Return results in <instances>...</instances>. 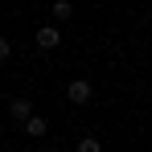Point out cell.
<instances>
[{"label":"cell","instance_id":"7","mask_svg":"<svg viewBox=\"0 0 152 152\" xmlns=\"http://www.w3.org/2000/svg\"><path fill=\"white\" fill-rule=\"evenodd\" d=\"M8 58H12V41H8V37H0V62H8Z\"/></svg>","mask_w":152,"mask_h":152},{"label":"cell","instance_id":"1","mask_svg":"<svg viewBox=\"0 0 152 152\" xmlns=\"http://www.w3.org/2000/svg\"><path fill=\"white\" fill-rule=\"evenodd\" d=\"M66 99L74 103V107H86V103L95 99V86H91V82H86V78H74V82H70V86H66Z\"/></svg>","mask_w":152,"mask_h":152},{"label":"cell","instance_id":"6","mask_svg":"<svg viewBox=\"0 0 152 152\" xmlns=\"http://www.w3.org/2000/svg\"><path fill=\"white\" fill-rule=\"evenodd\" d=\"M74 152H103V144L95 140V136H82V140L74 144Z\"/></svg>","mask_w":152,"mask_h":152},{"label":"cell","instance_id":"5","mask_svg":"<svg viewBox=\"0 0 152 152\" xmlns=\"http://www.w3.org/2000/svg\"><path fill=\"white\" fill-rule=\"evenodd\" d=\"M74 17V4L70 0H53V21H70Z\"/></svg>","mask_w":152,"mask_h":152},{"label":"cell","instance_id":"2","mask_svg":"<svg viewBox=\"0 0 152 152\" xmlns=\"http://www.w3.org/2000/svg\"><path fill=\"white\" fill-rule=\"evenodd\" d=\"M33 41H37V50H58V45H62V29L58 25H41L33 33Z\"/></svg>","mask_w":152,"mask_h":152},{"label":"cell","instance_id":"3","mask_svg":"<svg viewBox=\"0 0 152 152\" xmlns=\"http://www.w3.org/2000/svg\"><path fill=\"white\" fill-rule=\"evenodd\" d=\"M8 115H12L17 124H25L29 115H33V99H8Z\"/></svg>","mask_w":152,"mask_h":152},{"label":"cell","instance_id":"4","mask_svg":"<svg viewBox=\"0 0 152 152\" xmlns=\"http://www.w3.org/2000/svg\"><path fill=\"white\" fill-rule=\"evenodd\" d=\"M25 136H33V140H41V136H45V132H50V124H45V115H37V111H33V115H29L25 124Z\"/></svg>","mask_w":152,"mask_h":152}]
</instances>
